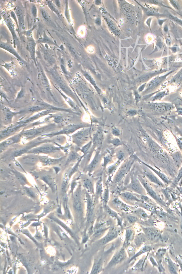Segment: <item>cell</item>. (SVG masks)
<instances>
[{
    "label": "cell",
    "mask_w": 182,
    "mask_h": 274,
    "mask_svg": "<svg viewBox=\"0 0 182 274\" xmlns=\"http://www.w3.org/2000/svg\"><path fill=\"white\" fill-rule=\"evenodd\" d=\"M40 40L41 41V42H43V43L52 44H54V43H53V41H52L51 39H50L48 37H46V36L44 37L43 39H42L41 40Z\"/></svg>",
    "instance_id": "cell-26"
},
{
    "label": "cell",
    "mask_w": 182,
    "mask_h": 274,
    "mask_svg": "<svg viewBox=\"0 0 182 274\" xmlns=\"http://www.w3.org/2000/svg\"><path fill=\"white\" fill-rule=\"evenodd\" d=\"M41 14L44 21L50 23L51 21L50 16L47 12L45 10H42L41 11Z\"/></svg>",
    "instance_id": "cell-16"
},
{
    "label": "cell",
    "mask_w": 182,
    "mask_h": 274,
    "mask_svg": "<svg viewBox=\"0 0 182 274\" xmlns=\"http://www.w3.org/2000/svg\"><path fill=\"white\" fill-rule=\"evenodd\" d=\"M48 5L49 6L50 9L53 12H55L58 15V16L60 15V13L57 8H56L55 5H54V3H52L51 1H48L47 3Z\"/></svg>",
    "instance_id": "cell-17"
},
{
    "label": "cell",
    "mask_w": 182,
    "mask_h": 274,
    "mask_svg": "<svg viewBox=\"0 0 182 274\" xmlns=\"http://www.w3.org/2000/svg\"><path fill=\"white\" fill-rule=\"evenodd\" d=\"M15 13L18 19L19 26L23 29L25 28V21L24 12L19 7H18L15 10Z\"/></svg>",
    "instance_id": "cell-10"
},
{
    "label": "cell",
    "mask_w": 182,
    "mask_h": 274,
    "mask_svg": "<svg viewBox=\"0 0 182 274\" xmlns=\"http://www.w3.org/2000/svg\"><path fill=\"white\" fill-rule=\"evenodd\" d=\"M132 234L133 232L132 230L129 229L127 230L126 235V244H127L130 242L132 236Z\"/></svg>",
    "instance_id": "cell-19"
},
{
    "label": "cell",
    "mask_w": 182,
    "mask_h": 274,
    "mask_svg": "<svg viewBox=\"0 0 182 274\" xmlns=\"http://www.w3.org/2000/svg\"><path fill=\"white\" fill-rule=\"evenodd\" d=\"M132 174V175L131 176V183L128 186L127 188L135 192L141 194L143 193V188L139 182V180L133 174Z\"/></svg>",
    "instance_id": "cell-2"
},
{
    "label": "cell",
    "mask_w": 182,
    "mask_h": 274,
    "mask_svg": "<svg viewBox=\"0 0 182 274\" xmlns=\"http://www.w3.org/2000/svg\"><path fill=\"white\" fill-rule=\"evenodd\" d=\"M102 185L101 180H99L97 184V188L96 192L98 195H101L102 192Z\"/></svg>",
    "instance_id": "cell-18"
},
{
    "label": "cell",
    "mask_w": 182,
    "mask_h": 274,
    "mask_svg": "<svg viewBox=\"0 0 182 274\" xmlns=\"http://www.w3.org/2000/svg\"><path fill=\"white\" fill-rule=\"evenodd\" d=\"M119 162L118 163H116L115 164V165L110 167L109 168H108V170H107L108 173H109V174H112V173H113V172L115 170H116V168H117V166L119 165Z\"/></svg>",
    "instance_id": "cell-22"
},
{
    "label": "cell",
    "mask_w": 182,
    "mask_h": 274,
    "mask_svg": "<svg viewBox=\"0 0 182 274\" xmlns=\"http://www.w3.org/2000/svg\"><path fill=\"white\" fill-rule=\"evenodd\" d=\"M121 196L124 199L128 201H139V200L134 195L130 193L126 192L122 193Z\"/></svg>",
    "instance_id": "cell-13"
},
{
    "label": "cell",
    "mask_w": 182,
    "mask_h": 274,
    "mask_svg": "<svg viewBox=\"0 0 182 274\" xmlns=\"http://www.w3.org/2000/svg\"><path fill=\"white\" fill-rule=\"evenodd\" d=\"M31 12L32 15L34 18H36L37 17V8L35 5H33L31 7Z\"/></svg>",
    "instance_id": "cell-25"
},
{
    "label": "cell",
    "mask_w": 182,
    "mask_h": 274,
    "mask_svg": "<svg viewBox=\"0 0 182 274\" xmlns=\"http://www.w3.org/2000/svg\"><path fill=\"white\" fill-rule=\"evenodd\" d=\"M126 257V254L124 249H121L115 254L111 261L110 265L111 266L116 265L123 261Z\"/></svg>",
    "instance_id": "cell-3"
},
{
    "label": "cell",
    "mask_w": 182,
    "mask_h": 274,
    "mask_svg": "<svg viewBox=\"0 0 182 274\" xmlns=\"http://www.w3.org/2000/svg\"><path fill=\"white\" fill-rule=\"evenodd\" d=\"M75 206L76 208L78 210H81L82 206H81V203L79 199H77L76 200L75 202Z\"/></svg>",
    "instance_id": "cell-24"
},
{
    "label": "cell",
    "mask_w": 182,
    "mask_h": 274,
    "mask_svg": "<svg viewBox=\"0 0 182 274\" xmlns=\"http://www.w3.org/2000/svg\"><path fill=\"white\" fill-rule=\"evenodd\" d=\"M101 155L100 153V152L98 151L96 152V154L94 158L88 167V171L89 173L92 172L97 167V166H98L99 163L101 160Z\"/></svg>",
    "instance_id": "cell-6"
},
{
    "label": "cell",
    "mask_w": 182,
    "mask_h": 274,
    "mask_svg": "<svg viewBox=\"0 0 182 274\" xmlns=\"http://www.w3.org/2000/svg\"><path fill=\"white\" fill-rule=\"evenodd\" d=\"M118 231L115 228H112L110 231L109 233L107 234L105 237L101 240L100 243H101L102 245L106 244L116 238L118 236Z\"/></svg>",
    "instance_id": "cell-4"
},
{
    "label": "cell",
    "mask_w": 182,
    "mask_h": 274,
    "mask_svg": "<svg viewBox=\"0 0 182 274\" xmlns=\"http://www.w3.org/2000/svg\"><path fill=\"white\" fill-rule=\"evenodd\" d=\"M87 208H88V220L90 222L93 219L94 214V205L91 197L87 194Z\"/></svg>",
    "instance_id": "cell-5"
},
{
    "label": "cell",
    "mask_w": 182,
    "mask_h": 274,
    "mask_svg": "<svg viewBox=\"0 0 182 274\" xmlns=\"http://www.w3.org/2000/svg\"><path fill=\"white\" fill-rule=\"evenodd\" d=\"M102 259H99L98 261H96L93 266V269H92V273L93 274H97L99 271H100L102 268Z\"/></svg>",
    "instance_id": "cell-14"
},
{
    "label": "cell",
    "mask_w": 182,
    "mask_h": 274,
    "mask_svg": "<svg viewBox=\"0 0 182 274\" xmlns=\"http://www.w3.org/2000/svg\"><path fill=\"white\" fill-rule=\"evenodd\" d=\"M0 47L4 49L7 50L9 52L11 53L12 54L14 55L16 58H17L20 61H24L23 59L21 58V57L18 54L17 52L15 51L14 49L9 44L7 43H4V42H1Z\"/></svg>",
    "instance_id": "cell-8"
},
{
    "label": "cell",
    "mask_w": 182,
    "mask_h": 274,
    "mask_svg": "<svg viewBox=\"0 0 182 274\" xmlns=\"http://www.w3.org/2000/svg\"><path fill=\"white\" fill-rule=\"evenodd\" d=\"M59 233H60V235L63 238H65L66 237V235L63 231L60 230L59 231Z\"/></svg>",
    "instance_id": "cell-30"
},
{
    "label": "cell",
    "mask_w": 182,
    "mask_h": 274,
    "mask_svg": "<svg viewBox=\"0 0 182 274\" xmlns=\"http://www.w3.org/2000/svg\"><path fill=\"white\" fill-rule=\"evenodd\" d=\"M109 190H108V189H106L105 190L104 195H103V200H104V202H105V204H106L107 203V201H108V198H109Z\"/></svg>",
    "instance_id": "cell-23"
},
{
    "label": "cell",
    "mask_w": 182,
    "mask_h": 274,
    "mask_svg": "<svg viewBox=\"0 0 182 274\" xmlns=\"http://www.w3.org/2000/svg\"><path fill=\"white\" fill-rule=\"evenodd\" d=\"M182 167L181 170L180 171L179 173V174L178 176V178H177V180H176V181H178L180 179V178H182Z\"/></svg>",
    "instance_id": "cell-29"
},
{
    "label": "cell",
    "mask_w": 182,
    "mask_h": 274,
    "mask_svg": "<svg viewBox=\"0 0 182 274\" xmlns=\"http://www.w3.org/2000/svg\"><path fill=\"white\" fill-rule=\"evenodd\" d=\"M111 157L110 156H107L105 158V161H104V165H107V163L109 162H110L111 160Z\"/></svg>",
    "instance_id": "cell-27"
},
{
    "label": "cell",
    "mask_w": 182,
    "mask_h": 274,
    "mask_svg": "<svg viewBox=\"0 0 182 274\" xmlns=\"http://www.w3.org/2000/svg\"><path fill=\"white\" fill-rule=\"evenodd\" d=\"M144 173L145 175L146 176L147 178L152 182L154 183L157 184L158 186H163V184L159 180L158 178L154 175L152 173L150 172L149 171L146 170V169H144Z\"/></svg>",
    "instance_id": "cell-11"
},
{
    "label": "cell",
    "mask_w": 182,
    "mask_h": 274,
    "mask_svg": "<svg viewBox=\"0 0 182 274\" xmlns=\"http://www.w3.org/2000/svg\"><path fill=\"white\" fill-rule=\"evenodd\" d=\"M84 186L89 191L94 193V186L93 182L89 178H86L84 180Z\"/></svg>",
    "instance_id": "cell-15"
},
{
    "label": "cell",
    "mask_w": 182,
    "mask_h": 274,
    "mask_svg": "<svg viewBox=\"0 0 182 274\" xmlns=\"http://www.w3.org/2000/svg\"><path fill=\"white\" fill-rule=\"evenodd\" d=\"M167 105L164 104H158V105H157V109L159 112H163L165 111L167 109Z\"/></svg>",
    "instance_id": "cell-20"
},
{
    "label": "cell",
    "mask_w": 182,
    "mask_h": 274,
    "mask_svg": "<svg viewBox=\"0 0 182 274\" xmlns=\"http://www.w3.org/2000/svg\"><path fill=\"white\" fill-rule=\"evenodd\" d=\"M128 220L131 223H133L137 221V218L133 216H130L128 218Z\"/></svg>",
    "instance_id": "cell-28"
},
{
    "label": "cell",
    "mask_w": 182,
    "mask_h": 274,
    "mask_svg": "<svg viewBox=\"0 0 182 274\" xmlns=\"http://www.w3.org/2000/svg\"><path fill=\"white\" fill-rule=\"evenodd\" d=\"M36 44L33 40L29 39L27 44L26 48L31 57V59L35 61V52Z\"/></svg>",
    "instance_id": "cell-9"
},
{
    "label": "cell",
    "mask_w": 182,
    "mask_h": 274,
    "mask_svg": "<svg viewBox=\"0 0 182 274\" xmlns=\"http://www.w3.org/2000/svg\"><path fill=\"white\" fill-rule=\"evenodd\" d=\"M55 3L56 5L57 6H60V3L59 1H55Z\"/></svg>",
    "instance_id": "cell-31"
},
{
    "label": "cell",
    "mask_w": 182,
    "mask_h": 274,
    "mask_svg": "<svg viewBox=\"0 0 182 274\" xmlns=\"http://www.w3.org/2000/svg\"><path fill=\"white\" fill-rule=\"evenodd\" d=\"M146 233L147 237L151 240H154L158 238L159 235L158 231L153 229H148Z\"/></svg>",
    "instance_id": "cell-12"
},
{
    "label": "cell",
    "mask_w": 182,
    "mask_h": 274,
    "mask_svg": "<svg viewBox=\"0 0 182 274\" xmlns=\"http://www.w3.org/2000/svg\"><path fill=\"white\" fill-rule=\"evenodd\" d=\"M5 21L6 25H7V26L8 27L9 29L10 32H11V34H12L14 44L15 43V44H17V45L19 43V41L18 39L17 36L16 35V33H15V29H15L14 28V26L13 22H12L11 19L9 18H6L5 19Z\"/></svg>",
    "instance_id": "cell-7"
},
{
    "label": "cell",
    "mask_w": 182,
    "mask_h": 274,
    "mask_svg": "<svg viewBox=\"0 0 182 274\" xmlns=\"http://www.w3.org/2000/svg\"><path fill=\"white\" fill-rule=\"evenodd\" d=\"M134 160L133 159H131L125 162L119 169L114 178V181L115 183H119L125 177L134 163V160Z\"/></svg>",
    "instance_id": "cell-1"
},
{
    "label": "cell",
    "mask_w": 182,
    "mask_h": 274,
    "mask_svg": "<svg viewBox=\"0 0 182 274\" xmlns=\"http://www.w3.org/2000/svg\"><path fill=\"white\" fill-rule=\"evenodd\" d=\"M117 157L119 161H122L123 160L125 157V154L122 151L119 152L117 154Z\"/></svg>",
    "instance_id": "cell-21"
}]
</instances>
